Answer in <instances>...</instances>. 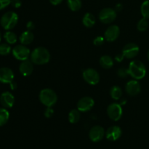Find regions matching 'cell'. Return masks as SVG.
Returning <instances> with one entry per match:
<instances>
[{"label":"cell","mask_w":149,"mask_h":149,"mask_svg":"<svg viewBox=\"0 0 149 149\" xmlns=\"http://www.w3.org/2000/svg\"><path fill=\"white\" fill-rule=\"evenodd\" d=\"M50 60V53L47 49L42 47H36L31 53V61L36 65H44Z\"/></svg>","instance_id":"obj_1"},{"label":"cell","mask_w":149,"mask_h":149,"mask_svg":"<svg viewBox=\"0 0 149 149\" xmlns=\"http://www.w3.org/2000/svg\"><path fill=\"white\" fill-rule=\"evenodd\" d=\"M128 71L129 75H130L132 78L136 80H140L145 77L146 74V68L143 63L138 60H135L130 63Z\"/></svg>","instance_id":"obj_2"},{"label":"cell","mask_w":149,"mask_h":149,"mask_svg":"<svg viewBox=\"0 0 149 149\" xmlns=\"http://www.w3.org/2000/svg\"><path fill=\"white\" fill-rule=\"evenodd\" d=\"M39 100L47 107H52L58 100V95L54 90L45 88L41 90L39 93Z\"/></svg>","instance_id":"obj_3"},{"label":"cell","mask_w":149,"mask_h":149,"mask_svg":"<svg viewBox=\"0 0 149 149\" xmlns=\"http://www.w3.org/2000/svg\"><path fill=\"white\" fill-rule=\"evenodd\" d=\"M18 22V15L15 12H7L1 16L0 24L5 30L10 31L14 29Z\"/></svg>","instance_id":"obj_4"},{"label":"cell","mask_w":149,"mask_h":149,"mask_svg":"<svg viewBox=\"0 0 149 149\" xmlns=\"http://www.w3.org/2000/svg\"><path fill=\"white\" fill-rule=\"evenodd\" d=\"M12 53L16 59L23 61L28 60L29 58V55H30V49L26 45H16L12 49Z\"/></svg>","instance_id":"obj_5"},{"label":"cell","mask_w":149,"mask_h":149,"mask_svg":"<svg viewBox=\"0 0 149 149\" xmlns=\"http://www.w3.org/2000/svg\"><path fill=\"white\" fill-rule=\"evenodd\" d=\"M107 113L109 117L111 120L117 122L122 118L123 111L120 104L116 103H113L109 105L107 108Z\"/></svg>","instance_id":"obj_6"},{"label":"cell","mask_w":149,"mask_h":149,"mask_svg":"<svg viewBox=\"0 0 149 149\" xmlns=\"http://www.w3.org/2000/svg\"><path fill=\"white\" fill-rule=\"evenodd\" d=\"M99 20L103 23L109 24L115 20L116 17V11L112 8L106 7L103 9L99 13Z\"/></svg>","instance_id":"obj_7"},{"label":"cell","mask_w":149,"mask_h":149,"mask_svg":"<svg viewBox=\"0 0 149 149\" xmlns=\"http://www.w3.org/2000/svg\"><path fill=\"white\" fill-rule=\"evenodd\" d=\"M83 79L89 84L95 85L100 81V75L96 70L93 68H87L83 71Z\"/></svg>","instance_id":"obj_8"},{"label":"cell","mask_w":149,"mask_h":149,"mask_svg":"<svg viewBox=\"0 0 149 149\" xmlns=\"http://www.w3.org/2000/svg\"><path fill=\"white\" fill-rule=\"evenodd\" d=\"M106 135L104 129L101 126H94L90 129L89 132V137L91 141L94 143L100 142Z\"/></svg>","instance_id":"obj_9"},{"label":"cell","mask_w":149,"mask_h":149,"mask_svg":"<svg viewBox=\"0 0 149 149\" xmlns=\"http://www.w3.org/2000/svg\"><path fill=\"white\" fill-rule=\"evenodd\" d=\"M140 51V48L136 44L129 43L124 47L122 49V54L125 58L128 59H132L136 57L138 55Z\"/></svg>","instance_id":"obj_10"},{"label":"cell","mask_w":149,"mask_h":149,"mask_svg":"<svg viewBox=\"0 0 149 149\" xmlns=\"http://www.w3.org/2000/svg\"><path fill=\"white\" fill-rule=\"evenodd\" d=\"M95 101L92 97H84L77 103V109L81 112H87L94 106Z\"/></svg>","instance_id":"obj_11"},{"label":"cell","mask_w":149,"mask_h":149,"mask_svg":"<svg viewBox=\"0 0 149 149\" xmlns=\"http://www.w3.org/2000/svg\"><path fill=\"white\" fill-rule=\"evenodd\" d=\"M14 73L13 70L7 67L0 68V82L3 84H10L14 80Z\"/></svg>","instance_id":"obj_12"},{"label":"cell","mask_w":149,"mask_h":149,"mask_svg":"<svg viewBox=\"0 0 149 149\" xmlns=\"http://www.w3.org/2000/svg\"><path fill=\"white\" fill-rule=\"evenodd\" d=\"M0 103L3 108L10 109L15 103V97L10 92H4L0 95Z\"/></svg>","instance_id":"obj_13"},{"label":"cell","mask_w":149,"mask_h":149,"mask_svg":"<svg viewBox=\"0 0 149 149\" xmlns=\"http://www.w3.org/2000/svg\"><path fill=\"white\" fill-rule=\"evenodd\" d=\"M119 33H120V29L119 26L116 25H112L106 30L104 38L108 42H113L119 37Z\"/></svg>","instance_id":"obj_14"},{"label":"cell","mask_w":149,"mask_h":149,"mask_svg":"<svg viewBox=\"0 0 149 149\" xmlns=\"http://www.w3.org/2000/svg\"><path fill=\"white\" fill-rule=\"evenodd\" d=\"M127 93L130 96H135L139 94L141 91V87L140 83L135 80H130L128 81L125 87Z\"/></svg>","instance_id":"obj_15"},{"label":"cell","mask_w":149,"mask_h":149,"mask_svg":"<svg viewBox=\"0 0 149 149\" xmlns=\"http://www.w3.org/2000/svg\"><path fill=\"white\" fill-rule=\"evenodd\" d=\"M122 134V130L119 126L110 127L106 132V137L109 141H116Z\"/></svg>","instance_id":"obj_16"},{"label":"cell","mask_w":149,"mask_h":149,"mask_svg":"<svg viewBox=\"0 0 149 149\" xmlns=\"http://www.w3.org/2000/svg\"><path fill=\"white\" fill-rule=\"evenodd\" d=\"M31 61L26 60V61H22L21 63L19 66V71L20 74L24 77H28L32 74L33 71V65Z\"/></svg>","instance_id":"obj_17"},{"label":"cell","mask_w":149,"mask_h":149,"mask_svg":"<svg viewBox=\"0 0 149 149\" xmlns=\"http://www.w3.org/2000/svg\"><path fill=\"white\" fill-rule=\"evenodd\" d=\"M33 39H34V35L32 33L31 31L27 30L21 33L19 39L22 45H28L33 42Z\"/></svg>","instance_id":"obj_18"},{"label":"cell","mask_w":149,"mask_h":149,"mask_svg":"<svg viewBox=\"0 0 149 149\" xmlns=\"http://www.w3.org/2000/svg\"><path fill=\"white\" fill-rule=\"evenodd\" d=\"M82 23L85 27L92 28L95 23V17L93 14L87 13L83 17Z\"/></svg>","instance_id":"obj_19"},{"label":"cell","mask_w":149,"mask_h":149,"mask_svg":"<svg viewBox=\"0 0 149 149\" xmlns=\"http://www.w3.org/2000/svg\"><path fill=\"white\" fill-rule=\"evenodd\" d=\"M100 64L103 68L109 69L113 65V61L109 55H103L100 58Z\"/></svg>","instance_id":"obj_20"},{"label":"cell","mask_w":149,"mask_h":149,"mask_svg":"<svg viewBox=\"0 0 149 149\" xmlns=\"http://www.w3.org/2000/svg\"><path fill=\"white\" fill-rule=\"evenodd\" d=\"M10 119V113L5 108H0V127L5 125Z\"/></svg>","instance_id":"obj_21"},{"label":"cell","mask_w":149,"mask_h":149,"mask_svg":"<svg viewBox=\"0 0 149 149\" xmlns=\"http://www.w3.org/2000/svg\"><path fill=\"white\" fill-rule=\"evenodd\" d=\"M4 39H5L7 43L9 44V45H14L17 42V35L14 32L10 31H8L4 33Z\"/></svg>","instance_id":"obj_22"},{"label":"cell","mask_w":149,"mask_h":149,"mask_svg":"<svg viewBox=\"0 0 149 149\" xmlns=\"http://www.w3.org/2000/svg\"><path fill=\"white\" fill-rule=\"evenodd\" d=\"M110 95L113 100H119L122 95V89L119 86H113L110 90Z\"/></svg>","instance_id":"obj_23"},{"label":"cell","mask_w":149,"mask_h":149,"mask_svg":"<svg viewBox=\"0 0 149 149\" xmlns=\"http://www.w3.org/2000/svg\"><path fill=\"white\" fill-rule=\"evenodd\" d=\"M78 109H73L68 113V120L71 124H75L79 121L80 119V113Z\"/></svg>","instance_id":"obj_24"},{"label":"cell","mask_w":149,"mask_h":149,"mask_svg":"<svg viewBox=\"0 0 149 149\" xmlns=\"http://www.w3.org/2000/svg\"><path fill=\"white\" fill-rule=\"evenodd\" d=\"M67 4L71 11H78L81 7V0H67Z\"/></svg>","instance_id":"obj_25"},{"label":"cell","mask_w":149,"mask_h":149,"mask_svg":"<svg viewBox=\"0 0 149 149\" xmlns=\"http://www.w3.org/2000/svg\"><path fill=\"white\" fill-rule=\"evenodd\" d=\"M141 15L144 18L149 19V0H146L142 3L141 7Z\"/></svg>","instance_id":"obj_26"},{"label":"cell","mask_w":149,"mask_h":149,"mask_svg":"<svg viewBox=\"0 0 149 149\" xmlns=\"http://www.w3.org/2000/svg\"><path fill=\"white\" fill-rule=\"evenodd\" d=\"M149 26V23L148 21V19L144 18L143 17L142 19L138 21V24H137V29H138V31H145L148 29Z\"/></svg>","instance_id":"obj_27"},{"label":"cell","mask_w":149,"mask_h":149,"mask_svg":"<svg viewBox=\"0 0 149 149\" xmlns=\"http://www.w3.org/2000/svg\"><path fill=\"white\" fill-rule=\"evenodd\" d=\"M12 49L10 45L7 43L0 44V55L6 56L11 52Z\"/></svg>","instance_id":"obj_28"},{"label":"cell","mask_w":149,"mask_h":149,"mask_svg":"<svg viewBox=\"0 0 149 149\" xmlns=\"http://www.w3.org/2000/svg\"><path fill=\"white\" fill-rule=\"evenodd\" d=\"M117 74L119 77H122V78H125V77H127L128 75H129L128 68H125V67L120 68L117 71Z\"/></svg>","instance_id":"obj_29"},{"label":"cell","mask_w":149,"mask_h":149,"mask_svg":"<svg viewBox=\"0 0 149 149\" xmlns=\"http://www.w3.org/2000/svg\"><path fill=\"white\" fill-rule=\"evenodd\" d=\"M105 41V38L103 36H97L96 38H95L94 41H93V44H94L95 46H101L103 45Z\"/></svg>","instance_id":"obj_30"},{"label":"cell","mask_w":149,"mask_h":149,"mask_svg":"<svg viewBox=\"0 0 149 149\" xmlns=\"http://www.w3.org/2000/svg\"><path fill=\"white\" fill-rule=\"evenodd\" d=\"M11 4V0H0V10L6 8Z\"/></svg>","instance_id":"obj_31"},{"label":"cell","mask_w":149,"mask_h":149,"mask_svg":"<svg viewBox=\"0 0 149 149\" xmlns=\"http://www.w3.org/2000/svg\"><path fill=\"white\" fill-rule=\"evenodd\" d=\"M53 113L54 111L53 109H52V107H47V109L45 111V116L46 118H50L52 117Z\"/></svg>","instance_id":"obj_32"},{"label":"cell","mask_w":149,"mask_h":149,"mask_svg":"<svg viewBox=\"0 0 149 149\" xmlns=\"http://www.w3.org/2000/svg\"><path fill=\"white\" fill-rule=\"evenodd\" d=\"M11 4L14 8H19L21 7L22 2L20 0H11Z\"/></svg>","instance_id":"obj_33"},{"label":"cell","mask_w":149,"mask_h":149,"mask_svg":"<svg viewBox=\"0 0 149 149\" xmlns=\"http://www.w3.org/2000/svg\"><path fill=\"white\" fill-rule=\"evenodd\" d=\"M26 28H27L28 30L31 31V30H33V29H34L35 24L33 23V22L29 21L27 23H26Z\"/></svg>","instance_id":"obj_34"},{"label":"cell","mask_w":149,"mask_h":149,"mask_svg":"<svg viewBox=\"0 0 149 149\" xmlns=\"http://www.w3.org/2000/svg\"><path fill=\"white\" fill-rule=\"evenodd\" d=\"M125 57L124 56L123 54H119V55H116V57H115V59H116V61H117V62H121V61H122L124 60V58H125Z\"/></svg>","instance_id":"obj_35"},{"label":"cell","mask_w":149,"mask_h":149,"mask_svg":"<svg viewBox=\"0 0 149 149\" xmlns=\"http://www.w3.org/2000/svg\"><path fill=\"white\" fill-rule=\"evenodd\" d=\"M49 2H50V4H52V5L54 6H56V5H58V4H60L61 3H62L63 0H49Z\"/></svg>","instance_id":"obj_36"},{"label":"cell","mask_w":149,"mask_h":149,"mask_svg":"<svg viewBox=\"0 0 149 149\" xmlns=\"http://www.w3.org/2000/svg\"><path fill=\"white\" fill-rule=\"evenodd\" d=\"M10 84V88H11V90H15L16 88H17V83L15 82L14 81H12Z\"/></svg>","instance_id":"obj_37"},{"label":"cell","mask_w":149,"mask_h":149,"mask_svg":"<svg viewBox=\"0 0 149 149\" xmlns=\"http://www.w3.org/2000/svg\"><path fill=\"white\" fill-rule=\"evenodd\" d=\"M122 10V4H120V3H119V4H117L116 5V7H115V10L116 11H121V10Z\"/></svg>","instance_id":"obj_38"},{"label":"cell","mask_w":149,"mask_h":149,"mask_svg":"<svg viewBox=\"0 0 149 149\" xmlns=\"http://www.w3.org/2000/svg\"><path fill=\"white\" fill-rule=\"evenodd\" d=\"M147 57H148V60L149 61V49L148 51V53H147Z\"/></svg>","instance_id":"obj_39"},{"label":"cell","mask_w":149,"mask_h":149,"mask_svg":"<svg viewBox=\"0 0 149 149\" xmlns=\"http://www.w3.org/2000/svg\"><path fill=\"white\" fill-rule=\"evenodd\" d=\"M1 31H0V42H1Z\"/></svg>","instance_id":"obj_40"}]
</instances>
